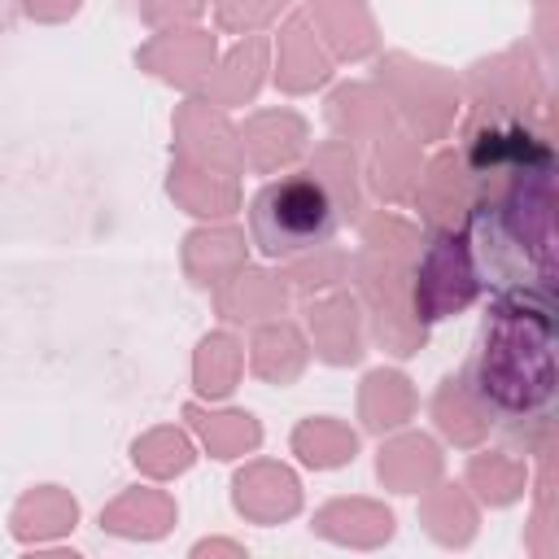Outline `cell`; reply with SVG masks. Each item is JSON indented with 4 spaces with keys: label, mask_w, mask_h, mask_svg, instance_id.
Segmentation results:
<instances>
[{
    "label": "cell",
    "mask_w": 559,
    "mask_h": 559,
    "mask_svg": "<svg viewBox=\"0 0 559 559\" xmlns=\"http://www.w3.org/2000/svg\"><path fill=\"white\" fill-rule=\"evenodd\" d=\"M472 393L493 415L520 419L550 402L555 393V328L550 310L533 306L524 293L502 297L485 319Z\"/></svg>",
    "instance_id": "1"
},
{
    "label": "cell",
    "mask_w": 559,
    "mask_h": 559,
    "mask_svg": "<svg viewBox=\"0 0 559 559\" xmlns=\"http://www.w3.org/2000/svg\"><path fill=\"white\" fill-rule=\"evenodd\" d=\"M336 201L332 192L310 175H288L266 183L249 205V231L253 245L266 258H297L336 236Z\"/></svg>",
    "instance_id": "2"
}]
</instances>
